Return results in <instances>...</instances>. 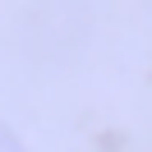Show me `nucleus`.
<instances>
[{
	"instance_id": "obj_1",
	"label": "nucleus",
	"mask_w": 152,
	"mask_h": 152,
	"mask_svg": "<svg viewBox=\"0 0 152 152\" xmlns=\"http://www.w3.org/2000/svg\"><path fill=\"white\" fill-rule=\"evenodd\" d=\"M0 152H23V143L14 138V134L5 129V124H0Z\"/></svg>"
}]
</instances>
